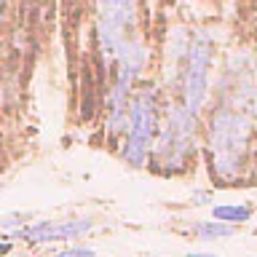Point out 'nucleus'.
<instances>
[{
    "label": "nucleus",
    "instance_id": "nucleus-6",
    "mask_svg": "<svg viewBox=\"0 0 257 257\" xmlns=\"http://www.w3.org/2000/svg\"><path fill=\"white\" fill-rule=\"evenodd\" d=\"M252 214H254V209L246 204H217V206H212V220L230 225V228L233 225H241V222H249Z\"/></svg>",
    "mask_w": 257,
    "mask_h": 257
},
{
    "label": "nucleus",
    "instance_id": "nucleus-1",
    "mask_svg": "<svg viewBox=\"0 0 257 257\" xmlns=\"http://www.w3.org/2000/svg\"><path fill=\"white\" fill-rule=\"evenodd\" d=\"M217 40L206 27L177 24L169 30L161 64V91L166 104H174L204 120L206 104L214 91Z\"/></svg>",
    "mask_w": 257,
    "mask_h": 257
},
{
    "label": "nucleus",
    "instance_id": "nucleus-7",
    "mask_svg": "<svg viewBox=\"0 0 257 257\" xmlns=\"http://www.w3.org/2000/svg\"><path fill=\"white\" fill-rule=\"evenodd\" d=\"M233 233L230 225H222L217 220H209V222H198L196 225V236L204 238V241H220V238H228Z\"/></svg>",
    "mask_w": 257,
    "mask_h": 257
},
{
    "label": "nucleus",
    "instance_id": "nucleus-9",
    "mask_svg": "<svg viewBox=\"0 0 257 257\" xmlns=\"http://www.w3.org/2000/svg\"><path fill=\"white\" fill-rule=\"evenodd\" d=\"M252 120H254V134H257V80H254V96H252Z\"/></svg>",
    "mask_w": 257,
    "mask_h": 257
},
{
    "label": "nucleus",
    "instance_id": "nucleus-5",
    "mask_svg": "<svg viewBox=\"0 0 257 257\" xmlns=\"http://www.w3.org/2000/svg\"><path fill=\"white\" fill-rule=\"evenodd\" d=\"M94 217H59V220H32L14 230L11 236L30 244H51V241H72L78 236H86L94 228Z\"/></svg>",
    "mask_w": 257,
    "mask_h": 257
},
{
    "label": "nucleus",
    "instance_id": "nucleus-2",
    "mask_svg": "<svg viewBox=\"0 0 257 257\" xmlns=\"http://www.w3.org/2000/svg\"><path fill=\"white\" fill-rule=\"evenodd\" d=\"M252 96L217 94L204 112L201 140L209 161V174L220 185H241L257 172Z\"/></svg>",
    "mask_w": 257,
    "mask_h": 257
},
{
    "label": "nucleus",
    "instance_id": "nucleus-3",
    "mask_svg": "<svg viewBox=\"0 0 257 257\" xmlns=\"http://www.w3.org/2000/svg\"><path fill=\"white\" fill-rule=\"evenodd\" d=\"M164 91L156 80L145 78L128 102L126 112V126L120 134V148L118 156L126 166L132 169H148L150 156L156 148V140L161 134V123H164Z\"/></svg>",
    "mask_w": 257,
    "mask_h": 257
},
{
    "label": "nucleus",
    "instance_id": "nucleus-4",
    "mask_svg": "<svg viewBox=\"0 0 257 257\" xmlns=\"http://www.w3.org/2000/svg\"><path fill=\"white\" fill-rule=\"evenodd\" d=\"M166 102V99H164ZM201 140V118L174 104H164V123L150 156V166L158 174H185L196 161Z\"/></svg>",
    "mask_w": 257,
    "mask_h": 257
},
{
    "label": "nucleus",
    "instance_id": "nucleus-8",
    "mask_svg": "<svg viewBox=\"0 0 257 257\" xmlns=\"http://www.w3.org/2000/svg\"><path fill=\"white\" fill-rule=\"evenodd\" d=\"M51 257H94V249L88 246H67L62 252H54Z\"/></svg>",
    "mask_w": 257,
    "mask_h": 257
},
{
    "label": "nucleus",
    "instance_id": "nucleus-10",
    "mask_svg": "<svg viewBox=\"0 0 257 257\" xmlns=\"http://www.w3.org/2000/svg\"><path fill=\"white\" fill-rule=\"evenodd\" d=\"M190 257H212V254H190Z\"/></svg>",
    "mask_w": 257,
    "mask_h": 257
}]
</instances>
